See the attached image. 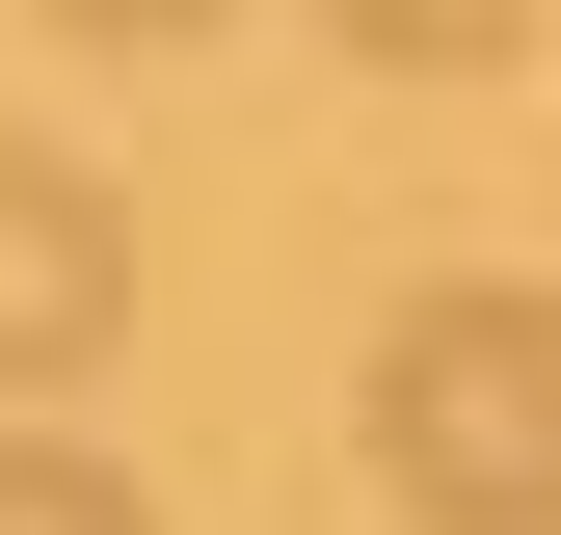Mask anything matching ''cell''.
Returning <instances> with one entry per match:
<instances>
[{
	"label": "cell",
	"instance_id": "7a4b0ae2",
	"mask_svg": "<svg viewBox=\"0 0 561 535\" xmlns=\"http://www.w3.org/2000/svg\"><path fill=\"white\" fill-rule=\"evenodd\" d=\"M107 349H134V215H107V161L0 134V401H81Z\"/></svg>",
	"mask_w": 561,
	"mask_h": 535
},
{
	"label": "cell",
	"instance_id": "277c9868",
	"mask_svg": "<svg viewBox=\"0 0 561 535\" xmlns=\"http://www.w3.org/2000/svg\"><path fill=\"white\" fill-rule=\"evenodd\" d=\"M347 54H401V81H481V54H508V0H347Z\"/></svg>",
	"mask_w": 561,
	"mask_h": 535
},
{
	"label": "cell",
	"instance_id": "3957f363",
	"mask_svg": "<svg viewBox=\"0 0 561 535\" xmlns=\"http://www.w3.org/2000/svg\"><path fill=\"white\" fill-rule=\"evenodd\" d=\"M0 535H161V509H134V455H81V429H0Z\"/></svg>",
	"mask_w": 561,
	"mask_h": 535
},
{
	"label": "cell",
	"instance_id": "6da1fadb",
	"mask_svg": "<svg viewBox=\"0 0 561 535\" xmlns=\"http://www.w3.org/2000/svg\"><path fill=\"white\" fill-rule=\"evenodd\" d=\"M375 482L428 535H561V295H508V268H455V295L375 321Z\"/></svg>",
	"mask_w": 561,
	"mask_h": 535
}]
</instances>
